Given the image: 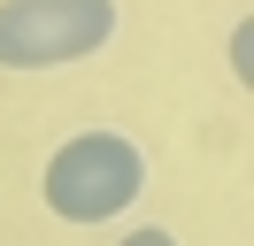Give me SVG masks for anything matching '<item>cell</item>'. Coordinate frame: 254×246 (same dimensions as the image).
<instances>
[{"label": "cell", "instance_id": "cell-1", "mask_svg": "<svg viewBox=\"0 0 254 246\" xmlns=\"http://www.w3.org/2000/svg\"><path fill=\"white\" fill-rule=\"evenodd\" d=\"M139 192H146V146L131 131H108V123L69 131L39 169V200L54 223H108Z\"/></svg>", "mask_w": 254, "mask_h": 246}, {"label": "cell", "instance_id": "cell-2", "mask_svg": "<svg viewBox=\"0 0 254 246\" xmlns=\"http://www.w3.org/2000/svg\"><path fill=\"white\" fill-rule=\"evenodd\" d=\"M116 0H0V69H69L116 39Z\"/></svg>", "mask_w": 254, "mask_h": 246}, {"label": "cell", "instance_id": "cell-3", "mask_svg": "<svg viewBox=\"0 0 254 246\" xmlns=\"http://www.w3.org/2000/svg\"><path fill=\"white\" fill-rule=\"evenodd\" d=\"M231 77L254 85V23H231Z\"/></svg>", "mask_w": 254, "mask_h": 246}, {"label": "cell", "instance_id": "cell-4", "mask_svg": "<svg viewBox=\"0 0 254 246\" xmlns=\"http://www.w3.org/2000/svg\"><path fill=\"white\" fill-rule=\"evenodd\" d=\"M124 246H177V231H162V223H139V231H131Z\"/></svg>", "mask_w": 254, "mask_h": 246}]
</instances>
